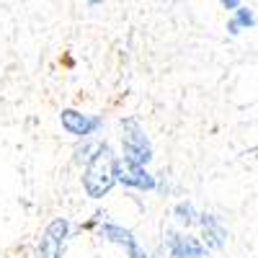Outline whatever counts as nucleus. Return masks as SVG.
Instances as JSON below:
<instances>
[{
	"instance_id": "obj_1",
	"label": "nucleus",
	"mask_w": 258,
	"mask_h": 258,
	"mask_svg": "<svg viewBox=\"0 0 258 258\" xmlns=\"http://www.w3.org/2000/svg\"><path fill=\"white\" fill-rule=\"evenodd\" d=\"M116 160L119 158L106 142L93 147V155H88V165L83 170V188L91 199H103L116 186Z\"/></svg>"
},
{
	"instance_id": "obj_2",
	"label": "nucleus",
	"mask_w": 258,
	"mask_h": 258,
	"mask_svg": "<svg viewBox=\"0 0 258 258\" xmlns=\"http://www.w3.org/2000/svg\"><path fill=\"white\" fill-rule=\"evenodd\" d=\"M121 150H124V160L147 165L153 160V142H150L147 132L142 129L140 121L126 119L124 121V135H121Z\"/></svg>"
},
{
	"instance_id": "obj_3",
	"label": "nucleus",
	"mask_w": 258,
	"mask_h": 258,
	"mask_svg": "<svg viewBox=\"0 0 258 258\" xmlns=\"http://www.w3.org/2000/svg\"><path fill=\"white\" fill-rule=\"evenodd\" d=\"M70 235V222L64 217H57L47 225L44 235H41V240L36 245V253L34 258H59L62 255V248H64V240H68Z\"/></svg>"
},
{
	"instance_id": "obj_4",
	"label": "nucleus",
	"mask_w": 258,
	"mask_h": 258,
	"mask_svg": "<svg viewBox=\"0 0 258 258\" xmlns=\"http://www.w3.org/2000/svg\"><path fill=\"white\" fill-rule=\"evenodd\" d=\"M116 183H124L129 188H140V191L158 188V181L147 170V165H137L129 160H116Z\"/></svg>"
},
{
	"instance_id": "obj_5",
	"label": "nucleus",
	"mask_w": 258,
	"mask_h": 258,
	"mask_svg": "<svg viewBox=\"0 0 258 258\" xmlns=\"http://www.w3.org/2000/svg\"><path fill=\"white\" fill-rule=\"evenodd\" d=\"M165 248L173 258H207V245L199 238L176 230H165Z\"/></svg>"
},
{
	"instance_id": "obj_6",
	"label": "nucleus",
	"mask_w": 258,
	"mask_h": 258,
	"mask_svg": "<svg viewBox=\"0 0 258 258\" xmlns=\"http://www.w3.org/2000/svg\"><path fill=\"white\" fill-rule=\"evenodd\" d=\"M59 121H62V129H64V132L73 135V137H78V140L91 137L96 129L101 126V116L83 114V111H78V109H62Z\"/></svg>"
},
{
	"instance_id": "obj_7",
	"label": "nucleus",
	"mask_w": 258,
	"mask_h": 258,
	"mask_svg": "<svg viewBox=\"0 0 258 258\" xmlns=\"http://www.w3.org/2000/svg\"><path fill=\"white\" fill-rule=\"evenodd\" d=\"M101 238L109 240V243H114V245H121L129 258H147L145 248L140 245V240L132 235V230H126V227H121V225L103 222V225H101Z\"/></svg>"
},
{
	"instance_id": "obj_8",
	"label": "nucleus",
	"mask_w": 258,
	"mask_h": 258,
	"mask_svg": "<svg viewBox=\"0 0 258 258\" xmlns=\"http://www.w3.org/2000/svg\"><path fill=\"white\" fill-rule=\"evenodd\" d=\"M197 222L202 225V238H204V245L207 250H222L225 243H227V230L225 225L220 222V217H214V214H197Z\"/></svg>"
},
{
	"instance_id": "obj_9",
	"label": "nucleus",
	"mask_w": 258,
	"mask_h": 258,
	"mask_svg": "<svg viewBox=\"0 0 258 258\" xmlns=\"http://www.w3.org/2000/svg\"><path fill=\"white\" fill-rule=\"evenodd\" d=\"M232 13H235V16H232V21L227 24V31H230L232 36H238V34H240V29H253V26H255V16H253V11H250V8L238 6Z\"/></svg>"
},
{
	"instance_id": "obj_10",
	"label": "nucleus",
	"mask_w": 258,
	"mask_h": 258,
	"mask_svg": "<svg viewBox=\"0 0 258 258\" xmlns=\"http://www.w3.org/2000/svg\"><path fill=\"white\" fill-rule=\"evenodd\" d=\"M173 217L181 227H191V225H197V209H194L191 202H178L173 207Z\"/></svg>"
},
{
	"instance_id": "obj_11",
	"label": "nucleus",
	"mask_w": 258,
	"mask_h": 258,
	"mask_svg": "<svg viewBox=\"0 0 258 258\" xmlns=\"http://www.w3.org/2000/svg\"><path fill=\"white\" fill-rule=\"evenodd\" d=\"M220 3L227 8V11H235V8H238L240 6V0H220Z\"/></svg>"
},
{
	"instance_id": "obj_12",
	"label": "nucleus",
	"mask_w": 258,
	"mask_h": 258,
	"mask_svg": "<svg viewBox=\"0 0 258 258\" xmlns=\"http://www.w3.org/2000/svg\"><path fill=\"white\" fill-rule=\"evenodd\" d=\"M88 3H91V6H98V3H101V0H88Z\"/></svg>"
}]
</instances>
